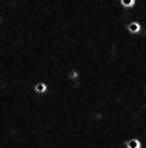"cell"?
I'll use <instances>...</instances> for the list:
<instances>
[{"label":"cell","mask_w":146,"mask_h":148,"mask_svg":"<svg viewBox=\"0 0 146 148\" xmlns=\"http://www.w3.org/2000/svg\"><path fill=\"white\" fill-rule=\"evenodd\" d=\"M80 76H81V73L78 72L77 70H71L68 72V79H69V80H78V79H80Z\"/></svg>","instance_id":"5b68a950"},{"label":"cell","mask_w":146,"mask_h":148,"mask_svg":"<svg viewBox=\"0 0 146 148\" xmlns=\"http://www.w3.org/2000/svg\"><path fill=\"white\" fill-rule=\"evenodd\" d=\"M124 148H143V143L140 138L132 136V138H129V139H127Z\"/></svg>","instance_id":"6da1fadb"},{"label":"cell","mask_w":146,"mask_h":148,"mask_svg":"<svg viewBox=\"0 0 146 148\" xmlns=\"http://www.w3.org/2000/svg\"><path fill=\"white\" fill-rule=\"evenodd\" d=\"M119 3H120V5L123 7V8L129 9L136 5V0H119Z\"/></svg>","instance_id":"277c9868"},{"label":"cell","mask_w":146,"mask_h":148,"mask_svg":"<svg viewBox=\"0 0 146 148\" xmlns=\"http://www.w3.org/2000/svg\"><path fill=\"white\" fill-rule=\"evenodd\" d=\"M33 89L37 95H44V93H47V90H48V87H47V84L43 83V81H38V83L34 84Z\"/></svg>","instance_id":"3957f363"},{"label":"cell","mask_w":146,"mask_h":148,"mask_svg":"<svg viewBox=\"0 0 146 148\" xmlns=\"http://www.w3.org/2000/svg\"><path fill=\"white\" fill-rule=\"evenodd\" d=\"M141 24L138 23V21H132V23H129L127 25V32L129 34H138L141 32Z\"/></svg>","instance_id":"7a4b0ae2"}]
</instances>
